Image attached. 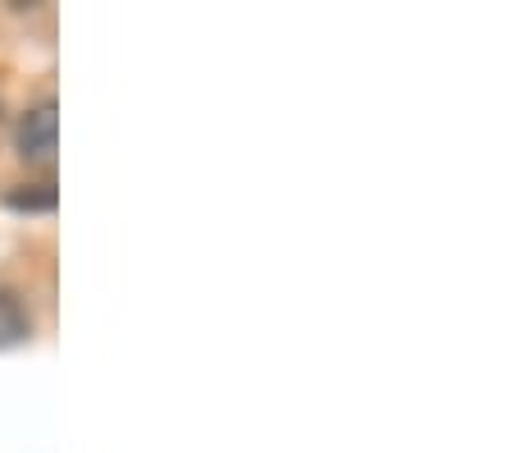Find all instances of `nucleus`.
I'll return each instance as SVG.
<instances>
[{"label":"nucleus","instance_id":"3","mask_svg":"<svg viewBox=\"0 0 512 453\" xmlns=\"http://www.w3.org/2000/svg\"><path fill=\"white\" fill-rule=\"evenodd\" d=\"M55 184L46 179V184H19V188H10L5 193V206L10 211H28V216H37V211H55Z\"/></svg>","mask_w":512,"mask_h":453},{"label":"nucleus","instance_id":"4","mask_svg":"<svg viewBox=\"0 0 512 453\" xmlns=\"http://www.w3.org/2000/svg\"><path fill=\"white\" fill-rule=\"evenodd\" d=\"M0 110H5V101H0Z\"/></svg>","mask_w":512,"mask_h":453},{"label":"nucleus","instance_id":"2","mask_svg":"<svg viewBox=\"0 0 512 453\" xmlns=\"http://www.w3.org/2000/svg\"><path fill=\"white\" fill-rule=\"evenodd\" d=\"M32 339V316L14 289L0 284V348H19Z\"/></svg>","mask_w":512,"mask_h":453},{"label":"nucleus","instance_id":"1","mask_svg":"<svg viewBox=\"0 0 512 453\" xmlns=\"http://www.w3.org/2000/svg\"><path fill=\"white\" fill-rule=\"evenodd\" d=\"M14 142H19V156L28 165H51L55 161V147H60V119H55V101L51 97L37 101V106L19 119Z\"/></svg>","mask_w":512,"mask_h":453}]
</instances>
